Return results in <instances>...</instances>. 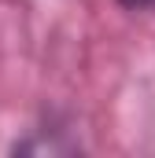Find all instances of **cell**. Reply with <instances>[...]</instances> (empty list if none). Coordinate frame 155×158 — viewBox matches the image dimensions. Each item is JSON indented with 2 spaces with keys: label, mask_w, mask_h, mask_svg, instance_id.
<instances>
[{
  "label": "cell",
  "mask_w": 155,
  "mask_h": 158,
  "mask_svg": "<svg viewBox=\"0 0 155 158\" xmlns=\"http://www.w3.org/2000/svg\"><path fill=\"white\" fill-rule=\"evenodd\" d=\"M126 11H152L155 7V0H118Z\"/></svg>",
  "instance_id": "1"
}]
</instances>
